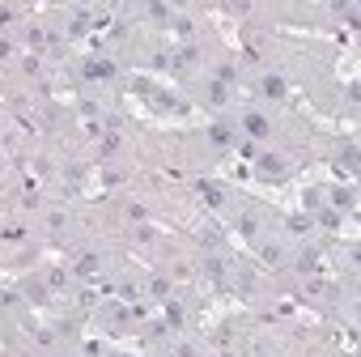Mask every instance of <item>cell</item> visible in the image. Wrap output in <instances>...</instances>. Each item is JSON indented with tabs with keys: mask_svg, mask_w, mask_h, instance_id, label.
<instances>
[{
	"mask_svg": "<svg viewBox=\"0 0 361 357\" xmlns=\"http://www.w3.org/2000/svg\"><path fill=\"white\" fill-rule=\"evenodd\" d=\"M264 94L281 98V94H285V81H281V77H268V81H264Z\"/></svg>",
	"mask_w": 361,
	"mask_h": 357,
	"instance_id": "6da1fadb",
	"label": "cell"
}]
</instances>
